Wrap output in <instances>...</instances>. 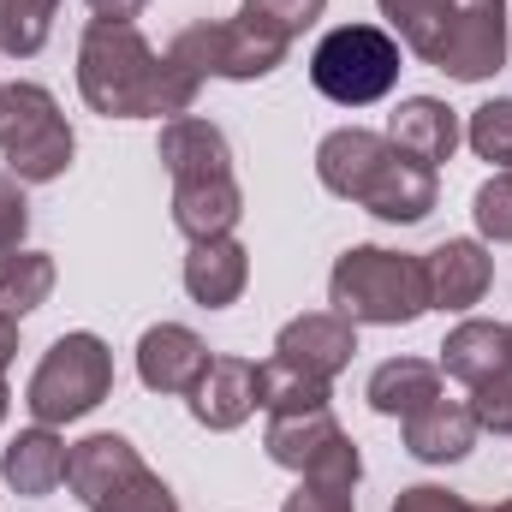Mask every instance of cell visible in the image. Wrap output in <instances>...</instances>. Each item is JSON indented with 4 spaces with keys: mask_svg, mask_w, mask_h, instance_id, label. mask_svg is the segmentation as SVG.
<instances>
[{
    "mask_svg": "<svg viewBox=\"0 0 512 512\" xmlns=\"http://www.w3.org/2000/svg\"><path fill=\"white\" fill-rule=\"evenodd\" d=\"M203 78L149 48L137 24L90 18L78 36V96L102 120H185Z\"/></svg>",
    "mask_w": 512,
    "mask_h": 512,
    "instance_id": "obj_1",
    "label": "cell"
},
{
    "mask_svg": "<svg viewBox=\"0 0 512 512\" xmlns=\"http://www.w3.org/2000/svg\"><path fill=\"white\" fill-rule=\"evenodd\" d=\"M393 42L423 66L483 84L507 66V0H376Z\"/></svg>",
    "mask_w": 512,
    "mask_h": 512,
    "instance_id": "obj_2",
    "label": "cell"
},
{
    "mask_svg": "<svg viewBox=\"0 0 512 512\" xmlns=\"http://www.w3.org/2000/svg\"><path fill=\"white\" fill-rule=\"evenodd\" d=\"M328 304L346 322L364 328H405L429 310V274L423 256L382 251V245H352L328 274Z\"/></svg>",
    "mask_w": 512,
    "mask_h": 512,
    "instance_id": "obj_3",
    "label": "cell"
},
{
    "mask_svg": "<svg viewBox=\"0 0 512 512\" xmlns=\"http://www.w3.org/2000/svg\"><path fill=\"white\" fill-rule=\"evenodd\" d=\"M108 393H114V352H108L102 334H84V328H78V334H60V340L42 352L36 376L24 387V405H30L36 423L60 429V423L90 417Z\"/></svg>",
    "mask_w": 512,
    "mask_h": 512,
    "instance_id": "obj_4",
    "label": "cell"
},
{
    "mask_svg": "<svg viewBox=\"0 0 512 512\" xmlns=\"http://www.w3.org/2000/svg\"><path fill=\"white\" fill-rule=\"evenodd\" d=\"M310 84L334 108H370L399 84V42L382 24H334L310 48Z\"/></svg>",
    "mask_w": 512,
    "mask_h": 512,
    "instance_id": "obj_5",
    "label": "cell"
},
{
    "mask_svg": "<svg viewBox=\"0 0 512 512\" xmlns=\"http://www.w3.org/2000/svg\"><path fill=\"white\" fill-rule=\"evenodd\" d=\"M72 149L78 137L66 126L54 90L42 84H0V155H6V173H18L24 185H54L66 167H72Z\"/></svg>",
    "mask_w": 512,
    "mask_h": 512,
    "instance_id": "obj_6",
    "label": "cell"
},
{
    "mask_svg": "<svg viewBox=\"0 0 512 512\" xmlns=\"http://www.w3.org/2000/svg\"><path fill=\"white\" fill-rule=\"evenodd\" d=\"M262 447L280 471L304 477V483H340V489H358L364 477V453L352 447V435L340 429V417L322 405V411H286V417H268L262 429Z\"/></svg>",
    "mask_w": 512,
    "mask_h": 512,
    "instance_id": "obj_7",
    "label": "cell"
},
{
    "mask_svg": "<svg viewBox=\"0 0 512 512\" xmlns=\"http://www.w3.org/2000/svg\"><path fill=\"white\" fill-rule=\"evenodd\" d=\"M167 60L185 66L191 78H227V84H251L286 66V42H268L256 36L245 18H227V24H185L173 42H167Z\"/></svg>",
    "mask_w": 512,
    "mask_h": 512,
    "instance_id": "obj_8",
    "label": "cell"
},
{
    "mask_svg": "<svg viewBox=\"0 0 512 512\" xmlns=\"http://www.w3.org/2000/svg\"><path fill=\"white\" fill-rule=\"evenodd\" d=\"M274 358L316 376V382H334L352 358H358V322H346L340 310H310V316H292L274 340Z\"/></svg>",
    "mask_w": 512,
    "mask_h": 512,
    "instance_id": "obj_9",
    "label": "cell"
},
{
    "mask_svg": "<svg viewBox=\"0 0 512 512\" xmlns=\"http://www.w3.org/2000/svg\"><path fill=\"white\" fill-rule=\"evenodd\" d=\"M435 197H441L435 167L387 149L382 161H376V173L364 179V191H358V209H370L376 221H393V227H417L435 209Z\"/></svg>",
    "mask_w": 512,
    "mask_h": 512,
    "instance_id": "obj_10",
    "label": "cell"
},
{
    "mask_svg": "<svg viewBox=\"0 0 512 512\" xmlns=\"http://www.w3.org/2000/svg\"><path fill=\"white\" fill-rule=\"evenodd\" d=\"M423 274H429V310H477L495 286V256L483 239H447L423 256Z\"/></svg>",
    "mask_w": 512,
    "mask_h": 512,
    "instance_id": "obj_11",
    "label": "cell"
},
{
    "mask_svg": "<svg viewBox=\"0 0 512 512\" xmlns=\"http://www.w3.org/2000/svg\"><path fill=\"white\" fill-rule=\"evenodd\" d=\"M203 370H209V346L185 322H155L137 340V382L149 393H179L185 399L191 387L203 382Z\"/></svg>",
    "mask_w": 512,
    "mask_h": 512,
    "instance_id": "obj_12",
    "label": "cell"
},
{
    "mask_svg": "<svg viewBox=\"0 0 512 512\" xmlns=\"http://www.w3.org/2000/svg\"><path fill=\"white\" fill-rule=\"evenodd\" d=\"M382 137L399 155H411V161H423V167H441V161H453L465 126H459V114H453L441 96H405V102L387 114Z\"/></svg>",
    "mask_w": 512,
    "mask_h": 512,
    "instance_id": "obj_13",
    "label": "cell"
},
{
    "mask_svg": "<svg viewBox=\"0 0 512 512\" xmlns=\"http://www.w3.org/2000/svg\"><path fill=\"white\" fill-rule=\"evenodd\" d=\"M245 286H251V251L233 233L191 245V256H185V292H191V304L227 310V304L245 298Z\"/></svg>",
    "mask_w": 512,
    "mask_h": 512,
    "instance_id": "obj_14",
    "label": "cell"
},
{
    "mask_svg": "<svg viewBox=\"0 0 512 512\" xmlns=\"http://www.w3.org/2000/svg\"><path fill=\"white\" fill-rule=\"evenodd\" d=\"M185 405H191V417H197L203 429H215V435L239 429L256 411V364L251 358H209L203 382L185 393Z\"/></svg>",
    "mask_w": 512,
    "mask_h": 512,
    "instance_id": "obj_15",
    "label": "cell"
},
{
    "mask_svg": "<svg viewBox=\"0 0 512 512\" xmlns=\"http://www.w3.org/2000/svg\"><path fill=\"white\" fill-rule=\"evenodd\" d=\"M143 471V453L131 447L126 435H114V429H96V435H84L72 453H66V483H72V495L84 501V507H96L102 495H114L120 483H131Z\"/></svg>",
    "mask_w": 512,
    "mask_h": 512,
    "instance_id": "obj_16",
    "label": "cell"
},
{
    "mask_svg": "<svg viewBox=\"0 0 512 512\" xmlns=\"http://www.w3.org/2000/svg\"><path fill=\"white\" fill-rule=\"evenodd\" d=\"M155 155H161V167H167L173 185H185V179H227V173H233V143H227V131L209 126V120H191V114L161 126Z\"/></svg>",
    "mask_w": 512,
    "mask_h": 512,
    "instance_id": "obj_17",
    "label": "cell"
},
{
    "mask_svg": "<svg viewBox=\"0 0 512 512\" xmlns=\"http://www.w3.org/2000/svg\"><path fill=\"white\" fill-rule=\"evenodd\" d=\"M477 417L465 399H429L423 411L405 417V453L423 459V465H459L471 447H477Z\"/></svg>",
    "mask_w": 512,
    "mask_h": 512,
    "instance_id": "obj_18",
    "label": "cell"
},
{
    "mask_svg": "<svg viewBox=\"0 0 512 512\" xmlns=\"http://www.w3.org/2000/svg\"><path fill=\"white\" fill-rule=\"evenodd\" d=\"M66 453H72V447H66L48 423H30V429H18V435L6 441V453H0V477H6L12 495L42 501V495H54V489L66 483Z\"/></svg>",
    "mask_w": 512,
    "mask_h": 512,
    "instance_id": "obj_19",
    "label": "cell"
},
{
    "mask_svg": "<svg viewBox=\"0 0 512 512\" xmlns=\"http://www.w3.org/2000/svg\"><path fill=\"white\" fill-rule=\"evenodd\" d=\"M387 149H393V143H387L382 131H364V126L328 131V137L316 143V179H322V191H334V197L358 203L364 179L376 173V161H382Z\"/></svg>",
    "mask_w": 512,
    "mask_h": 512,
    "instance_id": "obj_20",
    "label": "cell"
},
{
    "mask_svg": "<svg viewBox=\"0 0 512 512\" xmlns=\"http://www.w3.org/2000/svg\"><path fill=\"white\" fill-rule=\"evenodd\" d=\"M239 215H245V191H239L233 173H227V179H185V185H173V227H179L191 245L233 233Z\"/></svg>",
    "mask_w": 512,
    "mask_h": 512,
    "instance_id": "obj_21",
    "label": "cell"
},
{
    "mask_svg": "<svg viewBox=\"0 0 512 512\" xmlns=\"http://www.w3.org/2000/svg\"><path fill=\"white\" fill-rule=\"evenodd\" d=\"M512 364V340H507V322H483V316H465L447 340H441V370L453 382L477 387L489 382L495 370Z\"/></svg>",
    "mask_w": 512,
    "mask_h": 512,
    "instance_id": "obj_22",
    "label": "cell"
},
{
    "mask_svg": "<svg viewBox=\"0 0 512 512\" xmlns=\"http://www.w3.org/2000/svg\"><path fill=\"white\" fill-rule=\"evenodd\" d=\"M364 399H370V411H382V417H411V411H423L429 399H441V364H423V358H387L376 364V376L364 387Z\"/></svg>",
    "mask_w": 512,
    "mask_h": 512,
    "instance_id": "obj_23",
    "label": "cell"
},
{
    "mask_svg": "<svg viewBox=\"0 0 512 512\" xmlns=\"http://www.w3.org/2000/svg\"><path fill=\"white\" fill-rule=\"evenodd\" d=\"M54 256L48 251H6L0 256V316H30V310H42L48 304V292H54Z\"/></svg>",
    "mask_w": 512,
    "mask_h": 512,
    "instance_id": "obj_24",
    "label": "cell"
},
{
    "mask_svg": "<svg viewBox=\"0 0 512 512\" xmlns=\"http://www.w3.org/2000/svg\"><path fill=\"white\" fill-rule=\"evenodd\" d=\"M328 399H334V382H316V376H304V370H292V364H280V358L256 364V411H268V417L322 411Z\"/></svg>",
    "mask_w": 512,
    "mask_h": 512,
    "instance_id": "obj_25",
    "label": "cell"
},
{
    "mask_svg": "<svg viewBox=\"0 0 512 512\" xmlns=\"http://www.w3.org/2000/svg\"><path fill=\"white\" fill-rule=\"evenodd\" d=\"M54 12H60V0H0V54H12V60L42 54Z\"/></svg>",
    "mask_w": 512,
    "mask_h": 512,
    "instance_id": "obj_26",
    "label": "cell"
},
{
    "mask_svg": "<svg viewBox=\"0 0 512 512\" xmlns=\"http://www.w3.org/2000/svg\"><path fill=\"white\" fill-rule=\"evenodd\" d=\"M322 12H328V0H245V6H239V18L251 24L256 36L286 42V48H292V42H298Z\"/></svg>",
    "mask_w": 512,
    "mask_h": 512,
    "instance_id": "obj_27",
    "label": "cell"
},
{
    "mask_svg": "<svg viewBox=\"0 0 512 512\" xmlns=\"http://www.w3.org/2000/svg\"><path fill=\"white\" fill-rule=\"evenodd\" d=\"M465 143L477 149V161H495V167H512V96H495L471 114L465 126Z\"/></svg>",
    "mask_w": 512,
    "mask_h": 512,
    "instance_id": "obj_28",
    "label": "cell"
},
{
    "mask_svg": "<svg viewBox=\"0 0 512 512\" xmlns=\"http://www.w3.org/2000/svg\"><path fill=\"white\" fill-rule=\"evenodd\" d=\"M471 221H477L483 245H512V167H501L489 185H477Z\"/></svg>",
    "mask_w": 512,
    "mask_h": 512,
    "instance_id": "obj_29",
    "label": "cell"
},
{
    "mask_svg": "<svg viewBox=\"0 0 512 512\" xmlns=\"http://www.w3.org/2000/svg\"><path fill=\"white\" fill-rule=\"evenodd\" d=\"M471 417H477V429H489V435H512V364L507 370H495L489 382L471 387Z\"/></svg>",
    "mask_w": 512,
    "mask_h": 512,
    "instance_id": "obj_30",
    "label": "cell"
},
{
    "mask_svg": "<svg viewBox=\"0 0 512 512\" xmlns=\"http://www.w3.org/2000/svg\"><path fill=\"white\" fill-rule=\"evenodd\" d=\"M30 233V203H24V179L18 173H0V256L18 251Z\"/></svg>",
    "mask_w": 512,
    "mask_h": 512,
    "instance_id": "obj_31",
    "label": "cell"
},
{
    "mask_svg": "<svg viewBox=\"0 0 512 512\" xmlns=\"http://www.w3.org/2000/svg\"><path fill=\"white\" fill-rule=\"evenodd\" d=\"M280 512H358V501H352V489H340V483H304V477H298V489L286 495Z\"/></svg>",
    "mask_w": 512,
    "mask_h": 512,
    "instance_id": "obj_32",
    "label": "cell"
},
{
    "mask_svg": "<svg viewBox=\"0 0 512 512\" xmlns=\"http://www.w3.org/2000/svg\"><path fill=\"white\" fill-rule=\"evenodd\" d=\"M393 512H477V507H471L465 495L441 489V483H417V489H399Z\"/></svg>",
    "mask_w": 512,
    "mask_h": 512,
    "instance_id": "obj_33",
    "label": "cell"
},
{
    "mask_svg": "<svg viewBox=\"0 0 512 512\" xmlns=\"http://www.w3.org/2000/svg\"><path fill=\"white\" fill-rule=\"evenodd\" d=\"M143 6H149V0H90V12H96V18H114V24H131Z\"/></svg>",
    "mask_w": 512,
    "mask_h": 512,
    "instance_id": "obj_34",
    "label": "cell"
},
{
    "mask_svg": "<svg viewBox=\"0 0 512 512\" xmlns=\"http://www.w3.org/2000/svg\"><path fill=\"white\" fill-rule=\"evenodd\" d=\"M6 405H12V387H6V370H0V423H6Z\"/></svg>",
    "mask_w": 512,
    "mask_h": 512,
    "instance_id": "obj_35",
    "label": "cell"
},
{
    "mask_svg": "<svg viewBox=\"0 0 512 512\" xmlns=\"http://www.w3.org/2000/svg\"><path fill=\"white\" fill-rule=\"evenodd\" d=\"M477 512H512V501H495V507H477Z\"/></svg>",
    "mask_w": 512,
    "mask_h": 512,
    "instance_id": "obj_36",
    "label": "cell"
},
{
    "mask_svg": "<svg viewBox=\"0 0 512 512\" xmlns=\"http://www.w3.org/2000/svg\"><path fill=\"white\" fill-rule=\"evenodd\" d=\"M507 340H512V328H507Z\"/></svg>",
    "mask_w": 512,
    "mask_h": 512,
    "instance_id": "obj_37",
    "label": "cell"
}]
</instances>
